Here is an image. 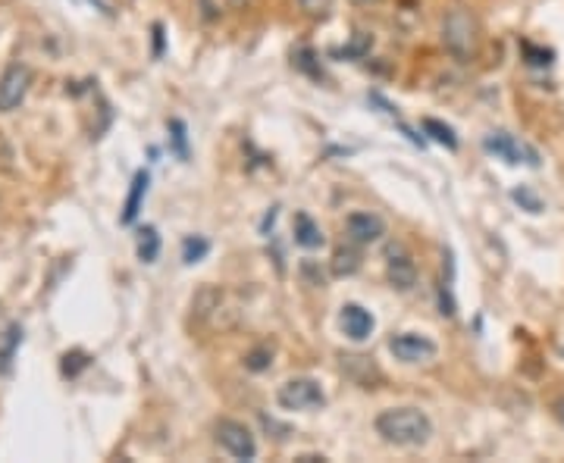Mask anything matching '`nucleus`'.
<instances>
[{"mask_svg": "<svg viewBox=\"0 0 564 463\" xmlns=\"http://www.w3.org/2000/svg\"><path fill=\"white\" fill-rule=\"evenodd\" d=\"M157 254H160V235H157L154 226H141L139 229V260L154 263Z\"/></svg>", "mask_w": 564, "mask_h": 463, "instance_id": "14", "label": "nucleus"}, {"mask_svg": "<svg viewBox=\"0 0 564 463\" xmlns=\"http://www.w3.org/2000/svg\"><path fill=\"white\" fill-rule=\"evenodd\" d=\"M389 350L398 357L402 363H426L436 357V341H430L426 335L417 332H402V335H392Z\"/></svg>", "mask_w": 564, "mask_h": 463, "instance_id": "7", "label": "nucleus"}, {"mask_svg": "<svg viewBox=\"0 0 564 463\" xmlns=\"http://www.w3.org/2000/svg\"><path fill=\"white\" fill-rule=\"evenodd\" d=\"M358 267H360L358 250H351V248L336 250V260H332V273H336V276H351V273H358Z\"/></svg>", "mask_w": 564, "mask_h": 463, "instance_id": "17", "label": "nucleus"}, {"mask_svg": "<svg viewBox=\"0 0 564 463\" xmlns=\"http://www.w3.org/2000/svg\"><path fill=\"white\" fill-rule=\"evenodd\" d=\"M423 132H426V135H430L436 144H442V148L458 150V135H455V129H451V125L439 123V119H423Z\"/></svg>", "mask_w": 564, "mask_h": 463, "instance_id": "13", "label": "nucleus"}, {"mask_svg": "<svg viewBox=\"0 0 564 463\" xmlns=\"http://www.w3.org/2000/svg\"><path fill=\"white\" fill-rule=\"evenodd\" d=\"M370 44H373V38H370V35H364V32H358L349 48L330 50V57H336V59H360V57L370 54Z\"/></svg>", "mask_w": 564, "mask_h": 463, "instance_id": "15", "label": "nucleus"}, {"mask_svg": "<svg viewBox=\"0 0 564 463\" xmlns=\"http://www.w3.org/2000/svg\"><path fill=\"white\" fill-rule=\"evenodd\" d=\"M270 357H273L270 348H254L251 354L245 357V367L251 369V373H260V369L270 367Z\"/></svg>", "mask_w": 564, "mask_h": 463, "instance_id": "21", "label": "nucleus"}, {"mask_svg": "<svg viewBox=\"0 0 564 463\" xmlns=\"http://www.w3.org/2000/svg\"><path fill=\"white\" fill-rule=\"evenodd\" d=\"M295 244H301V248H307V250H317V248H323V229L317 226V222L311 220L307 213H295Z\"/></svg>", "mask_w": 564, "mask_h": 463, "instance_id": "12", "label": "nucleus"}, {"mask_svg": "<svg viewBox=\"0 0 564 463\" xmlns=\"http://www.w3.org/2000/svg\"><path fill=\"white\" fill-rule=\"evenodd\" d=\"M277 401H279L282 410H314V407L326 404V395H323V388H320L317 379L301 376V379H288L286 386L279 388Z\"/></svg>", "mask_w": 564, "mask_h": 463, "instance_id": "5", "label": "nucleus"}, {"mask_svg": "<svg viewBox=\"0 0 564 463\" xmlns=\"http://www.w3.org/2000/svg\"><path fill=\"white\" fill-rule=\"evenodd\" d=\"M521 50H523V57H527L530 66H549L552 63V50H546V48H536V44L523 41Z\"/></svg>", "mask_w": 564, "mask_h": 463, "instance_id": "20", "label": "nucleus"}, {"mask_svg": "<svg viewBox=\"0 0 564 463\" xmlns=\"http://www.w3.org/2000/svg\"><path fill=\"white\" fill-rule=\"evenodd\" d=\"M351 4H358V6H370V4H379V0H351Z\"/></svg>", "mask_w": 564, "mask_h": 463, "instance_id": "26", "label": "nucleus"}, {"mask_svg": "<svg viewBox=\"0 0 564 463\" xmlns=\"http://www.w3.org/2000/svg\"><path fill=\"white\" fill-rule=\"evenodd\" d=\"M207 250H211V241H207V238H201V235L186 238V241H182V260H186L188 267H192V263L205 260Z\"/></svg>", "mask_w": 564, "mask_h": 463, "instance_id": "16", "label": "nucleus"}, {"mask_svg": "<svg viewBox=\"0 0 564 463\" xmlns=\"http://www.w3.org/2000/svg\"><path fill=\"white\" fill-rule=\"evenodd\" d=\"M298 4H301V10L311 13V16H326L330 6H332V0H298Z\"/></svg>", "mask_w": 564, "mask_h": 463, "instance_id": "22", "label": "nucleus"}, {"mask_svg": "<svg viewBox=\"0 0 564 463\" xmlns=\"http://www.w3.org/2000/svg\"><path fill=\"white\" fill-rule=\"evenodd\" d=\"M29 85H32V72L25 69V66L13 63L10 69L0 76V110H4V113L16 110L19 104L25 101V95H29Z\"/></svg>", "mask_w": 564, "mask_h": 463, "instance_id": "6", "label": "nucleus"}, {"mask_svg": "<svg viewBox=\"0 0 564 463\" xmlns=\"http://www.w3.org/2000/svg\"><path fill=\"white\" fill-rule=\"evenodd\" d=\"M442 41L458 59H468L477 50V23L468 10H451L442 23Z\"/></svg>", "mask_w": 564, "mask_h": 463, "instance_id": "2", "label": "nucleus"}, {"mask_svg": "<svg viewBox=\"0 0 564 463\" xmlns=\"http://www.w3.org/2000/svg\"><path fill=\"white\" fill-rule=\"evenodd\" d=\"M339 326H342V332L351 341H367L373 332V316L360 304H345L342 313H339Z\"/></svg>", "mask_w": 564, "mask_h": 463, "instance_id": "9", "label": "nucleus"}, {"mask_svg": "<svg viewBox=\"0 0 564 463\" xmlns=\"http://www.w3.org/2000/svg\"><path fill=\"white\" fill-rule=\"evenodd\" d=\"M511 201L521 204V207L527 210V213H542V197L536 195L533 188H527V185H521V188L511 191Z\"/></svg>", "mask_w": 564, "mask_h": 463, "instance_id": "18", "label": "nucleus"}, {"mask_svg": "<svg viewBox=\"0 0 564 463\" xmlns=\"http://www.w3.org/2000/svg\"><path fill=\"white\" fill-rule=\"evenodd\" d=\"M555 416H559V422L564 426V398H559V401H555Z\"/></svg>", "mask_w": 564, "mask_h": 463, "instance_id": "25", "label": "nucleus"}, {"mask_svg": "<svg viewBox=\"0 0 564 463\" xmlns=\"http://www.w3.org/2000/svg\"><path fill=\"white\" fill-rule=\"evenodd\" d=\"M386 276L396 291H411L417 286V263L411 260V254L402 244H392L389 254H386Z\"/></svg>", "mask_w": 564, "mask_h": 463, "instance_id": "8", "label": "nucleus"}, {"mask_svg": "<svg viewBox=\"0 0 564 463\" xmlns=\"http://www.w3.org/2000/svg\"><path fill=\"white\" fill-rule=\"evenodd\" d=\"M148 185H150V176L144 173V169H139V173L132 176V185H129L126 207H123V216H120L123 226H132V222L139 220L141 204H144V195H148Z\"/></svg>", "mask_w": 564, "mask_h": 463, "instance_id": "11", "label": "nucleus"}, {"mask_svg": "<svg viewBox=\"0 0 564 463\" xmlns=\"http://www.w3.org/2000/svg\"><path fill=\"white\" fill-rule=\"evenodd\" d=\"M154 54L157 57L163 54V29H160V25H154Z\"/></svg>", "mask_w": 564, "mask_h": 463, "instance_id": "24", "label": "nucleus"}, {"mask_svg": "<svg viewBox=\"0 0 564 463\" xmlns=\"http://www.w3.org/2000/svg\"><path fill=\"white\" fill-rule=\"evenodd\" d=\"M169 135H173V144H176V154H179V160H188V135H186V123H182V119H173V123H169Z\"/></svg>", "mask_w": 564, "mask_h": 463, "instance_id": "19", "label": "nucleus"}, {"mask_svg": "<svg viewBox=\"0 0 564 463\" xmlns=\"http://www.w3.org/2000/svg\"><path fill=\"white\" fill-rule=\"evenodd\" d=\"M85 363H88V360H85V354H78V350H76V354H67V357H63V373L76 376L78 369L85 367Z\"/></svg>", "mask_w": 564, "mask_h": 463, "instance_id": "23", "label": "nucleus"}, {"mask_svg": "<svg viewBox=\"0 0 564 463\" xmlns=\"http://www.w3.org/2000/svg\"><path fill=\"white\" fill-rule=\"evenodd\" d=\"M345 229H349L354 244H373L383 238L386 222L379 220L377 213H351L349 220H345Z\"/></svg>", "mask_w": 564, "mask_h": 463, "instance_id": "10", "label": "nucleus"}, {"mask_svg": "<svg viewBox=\"0 0 564 463\" xmlns=\"http://www.w3.org/2000/svg\"><path fill=\"white\" fill-rule=\"evenodd\" d=\"M373 426H377V435L386 441V445H396V448H421V445L430 441V435H432L430 416L417 407L383 410Z\"/></svg>", "mask_w": 564, "mask_h": 463, "instance_id": "1", "label": "nucleus"}, {"mask_svg": "<svg viewBox=\"0 0 564 463\" xmlns=\"http://www.w3.org/2000/svg\"><path fill=\"white\" fill-rule=\"evenodd\" d=\"M216 441L220 448L235 460H254L258 458V441H254L251 429L239 420H220L216 422Z\"/></svg>", "mask_w": 564, "mask_h": 463, "instance_id": "4", "label": "nucleus"}, {"mask_svg": "<svg viewBox=\"0 0 564 463\" xmlns=\"http://www.w3.org/2000/svg\"><path fill=\"white\" fill-rule=\"evenodd\" d=\"M483 148H487V154L498 157V160L511 163V167H530V169H540V154H536L530 144L517 141L514 135H508V132H489L487 138H483Z\"/></svg>", "mask_w": 564, "mask_h": 463, "instance_id": "3", "label": "nucleus"}]
</instances>
